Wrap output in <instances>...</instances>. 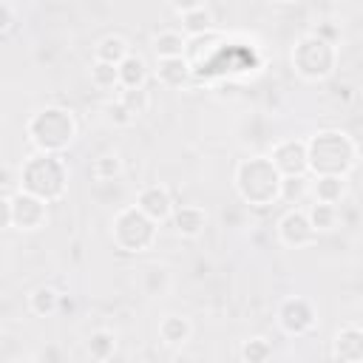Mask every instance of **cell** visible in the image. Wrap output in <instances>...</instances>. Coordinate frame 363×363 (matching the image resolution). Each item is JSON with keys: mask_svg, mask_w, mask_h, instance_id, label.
I'll return each instance as SVG.
<instances>
[{"mask_svg": "<svg viewBox=\"0 0 363 363\" xmlns=\"http://www.w3.org/2000/svg\"><path fill=\"white\" fill-rule=\"evenodd\" d=\"M357 159H360L357 142L346 130L326 128L306 139V167L312 176L349 179V173L357 167Z\"/></svg>", "mask_w": 363, "mask_h": 363, "instance_id": "cell-1", "label": "cell"}, {"mask_svg": "<svg viewBox=\"0 0 363 363\" xmlns=\"http://www.w3.org/2000/svg\"><path fill=\"white\" fill-rule=\"evenodd\" d=\"M68 179H71V173H68V164L62 156L37 153V150L31 156H26L17 170L20 190L45 204H54L68 193Z\"/></svg>", "mask_w": 363, "mask_h": 363, "instance_id": "cell-2", "label": "cell"}, {"mask_svg": "<svg viewBox=\"0 0 363 363\" xmlns=\"http://www.w3.org/2000/svg\"><path fill=\"white\" fill-rule=\"evenodd\" d=\"M26 139L37 153H54L62 156L77 139V119L62 105H45L34 111L26 122Z\"/></svg>", "mask_w": 363, "mask_h": 363, "instance_id": "cell-3", "label": "cell"}, {"mask_svg": "<svg viewBox=\"0 0 363 363\" xmlns=\"http://www.w3.org/2000/svg\"><path fill=\"white\" fill-rule=\"evenodd\" d=\"M233 187L244 204L269 207L281 199V173L272 167L269 156H250L235 164Z\"/></svg>", "mask_w": 363, "mask_h": 363, "instance_id": "cell-4", "label": "cell"}, {"mask_svg": "<svg viewBox=\"0 0 363 363\" xmlns=\"http://www.w3.org/2000/svg\"><path fill=\"white\" fill-rule=\"evenodd\" d=\"M337 57H340L337 45H329V43H323V40H318V37H312L306 31L303 37L295 40V45L289 51V65H292L298 79L323 82V79H329L335 74Z\"/></svg>", "mask_w": 363, "mask_h": 363, "instance_id": "cell-5", "label": "cell"}, {"mask_svg": "<svg viewBox=\"0 0 363 363\" xmlns=\"http://www.w3.org/2000/svg\"><path fill=\"white\" fill-rule=\"evenodd\" d=\"M156 238H159V224H153L147 216H142L133 204H125V207H119L113 213V218H111V241H113L116 250L139 255V252L153 250Z\"/></svg>", "mask_w": 363, "mask_h": 363, "instance_id": "cell-6", "label": "cell"}, {"mask_svg": "<svg viewBox=\"0 0 363 363\" xmlns=\"http://www.w3.org/2000/svg\"><path fill=\"white\" fill-rule=\"evenodd\" d=\"M275 320H278V326H281L284 335H289V337H303V335H309V332L318 326V309H315V303H312L309 298H303V295H289V298H284V301L278 303Z\"/></svg>", "mask_w": 363, "mask_h": 363, "instance_id": "cell-7", "label": "cell"}, {"mask_svg": "<svg viewBox=\"0 0 363 363\" xmlns=\"http://www.w3.org/2000/svg\"><path fill=\"white\" fill-rule=\"evenodd\" d=\"M269 162L281 173V179H303L309 173V167H306V139L286 136V139L275 142L272 150H269Z\"/></svg>", "mask_w": 363, "mask_h": 363, "instance_id": "cell-8", "label": "cell"}, {"mask_svg": "<svg viewBox=\"0 0 363 363\" xmlns=\"http://www.w3.org/2000/svg\"><path fill=\"white\" fill-rule=\"evenodd\" d=\"M278 241L286 250H303L318 241V233L312 230L303 207H292L278 218Z\"/></svg>", "mask_w": 363, "mask_h": 363, "instance_id": "cell-9", "label": "cell"}, {"mask_svg": "<svg viewBox=\"0 0 363 363\" xmlns=\"http://www.w3.org/2000/svg\"><path fill=\"white\" fill-rule=\"evenodd\" d=\"M48 221V204L17 190L11 193V227L14 230H23V233H34V230H43Z\"/></svg>", "mask_w": 363, "mask_h": 363, "instance_id": "cell-10", "label": "cell"}, {"mask_svg": "<svg viewBox=\"0 0 363 363\" xmlns=\"http://www.w3.org/2000/svg\"><path fill=\"white\" fill-rule=\"evenodd\" d=\"M142 216H147L153 224H164L170 221L176 204H173V196L164 184H145L139 193H136V204H133Z\"/></svg>", "mask_w": 363, "mask_h": 363, "instance_id": "cell-11", "label": "cell"}, {"mask_svg": "<svg viewBox=\"0 0 363 363\" xmlns=\"http://www.w3.org/2000/svg\"><path fill=\"white\" fill-rule=\"evenodd\" d=\"M179 20H182V34L184 37H201V34H210L213 31V9L201 0H193V3H173L170 6Z\"/></svg>", "mask_w": 363, "mask_h": 363, "instance_id": "cell-12", "label": "cell"}, {"mask_svg": "<svg viewBox=\"0 0 363 363\" xmlns=\"http://www.w3.org/2000/svg\"><path fill=\"white\" fill-rule=\"evenodd\" d=\"M332 360L335 363H363V329L349 320L332 337Z\"/></svg>", "mask_w": 363, "mask_h": 363, "instance_id": "cell-13", "label": "cell"}, {"mask_svg": "<svg viewBox=\"0 0 363 363\" xmlns=\"http://www.w3.org/2000/svg\"><path fill=\"white\" fill-rule=\"evenodd\" d=\"M207 221H210V216L201 204H182L170 216V224H173L176 235H182V238H199L207 230Z\"/></svg>", "mask_w": 363, "mask_h": 363, "instance_id": "cell-14", "label": "cell"}, {"mask_svg": "<svg viewBox=\"0 0 363 363\" xmlns=\"http://www.w3.org/2000/svg\"><path fill=\"white\" fill-rule=\"evenodd\" d=\"M349 193V182L343 176H315V182H309V196L318 204H332L337 207Z\"/></svg>", "mask_w": 363, "mask_h": 363, "instance_id": "cell-15", "label": "cell"}, {"mask_svg": "<svg viewBox=\"0 0 363 363\" xmlns=\"http://www.w3.org/2000/svg\"><path fill=\"white\" fill-rule=\"evenodd\" d=\"M193 77V65L184 57H170V60H156V79L164 88H184Z\"/></svg>", "mask_w": 363, "mask_h": 363, "instance_id": "cell-16", "label": "cell"}, {"mask_svg": "<svg viewBox=\"0 0 363 363\" xmlns=\"http://www.w3.org/2000/svg\"><path fill=\"white\" fill-rule=\"evenodd\" d=\"M116 77H119V88L122 91H136V88H145L147 82V62L142 54L130 51L119 65H116Z\"/></svg>", "mask_w": 363, "mask_h": 363, "instance_id": "cell-17", "label": "cell"}, {"mask_svg": "<svg viewBox=\"0 0 363 363\" xmlns=\"http://www.w3.org/2000/svg\"><path fill=\"white\" fill-rule=\"evenodd\" d=\"M190 337H193V323H190V318H184V315H164V318L159 320V340H162L164 346L179 349V346H184Z\"/></svg>", "mask_w": 363, "mask_h": 363, "instance_id": "cell-18", "label": "cell"}, {"mask_svg": "<svg viewBox=\"0 0 363 363\" xmlns=\"http://www.w3.org/2000/svg\"><path fill=\"white\" fill-rule=\"evenodd\" d=\"M128 54H130V43H128L122 34H105V37L94 45V60H96V62L119 65Z\"/></svg>", "mask_w": 363, "mask_h": 363, "instance_id": "cell-19", "label": "cell"}, {"mask_svg": "<svg viewBox=\"0 0 363 363\" xmlns=\"http://www.w3.org/2000/svg\"><path fill=\"white\" fill-rule=\"evenodd\" d=\"M187 48V37L176 28H164L153 37V54L156 60H170V57H184Z\"/></svg>", "mask_w": 363, "mask_h": 363, "instance_id": "cell-20", "label": "cell"}, {"mask_svg": "<svg viewBox=\"0 0 363 363\" xmlns=\"http://www.w3.org/2000/svg\"><path fill=\"white\" fill-rule=\"evenodd\" d=\"M60 298H62V295H60L54 286L40 284V286H34L31 295H28V309H31V315H37V318H51V315L60 309Z\"/></svg>", "mask_w": 363, "mask_h": 363, "instance_id": "cell-21", "label": "cell"}, {"mask_svg": "<svg viewBox=\"0 0 363 363\" xmlns=\"http://www.w3.org/2000/svg\"><path fill=\"white\" fill-rule=\"evenodd\" d=\"M116 332H111V329H94L91 335H88V343H85V349H88V357L91 360H96V363H105V360H111L113 354H116Z\"/></svg>", "mask_w": 363, "mask_h": 363, "instance_id": "cell-22", "label": "cell"}, {"mask_svg": "<svg viewBox=\"0 0 363 363\" xmlns=\"http://www.w3.org/2000/svg\"><path fill=\"white\" fill-rule=\"evenodd\" d=\"M238 352H241V363H272V357H275V349L264 335L247 337Z\"/></svg>", "mask_w": 363, "mask_h": 363, "instance_id": "cell-23", "label": "cell"}, {"mask_svg": "<svg viewBox=\"0 0 363 363\" xmlns=\"http://www.w3.org/2000/svg\"><path fill=\"white\" fill-rule=\"evenodd\" d=\"M170 272L164 269V267H147L145 272H142V292L147 295V298H162V295H167V289H170Z\"/></svg>", "mask_w": 363, "mask_h": 363, "instance_id": "cell-24", "label": "cell"}, {"mask_svg": "<svg viewBox=\"0 0 363 363\" xmlns=\"http://www.w3.org/2000/svg\"><path fill=\"white\" fill-rule=\"evenodd\" d=\"M122 170H125V164H122L119 153H102L91 164V173H94L96 182H116L122 176Z\"/></svg>", "mask_w": 363, "mask_h": 363, "instance_id": "cell-25", "label": "cell"}, {"mask_svg": "<svg viewBox=\"0 0 363 363\" xmlns=\"http://www.w3.org/2000/svg\"><path fill=\"white\" fill-rule=\"evenodd\" d=\"M306 218H309V224H312L315 233H326V230H335V227H337L340 213H337V207H332V204H318V201H315V204L306 210Z\"/></svg>", "mask_w": 363, "mask_h": 363, "instance_id": "cell-26", "label": "cell"}, {"mask_svg": "<svg viewBox=\"0 0 363 363\" xmlns=\"http://www.w3.org/2000/svg\"><path fill=\"white\" fill-rule=\"evenodd\" d=\"M91 85L99 88V91H113L119 88V77H116V65H108V62H91Z\"/></svg>", "mask_w": 363, "mask_h": 363, "instance_id": "cell-27", "label": "cell"}, {"mask_svg": "<svg viewBox=\"0 0 363 363\" xmlns=\"http://www.w3.org/2000/svg\"><path fill=\"white\" fill-rule=\"evenodd\" d=\"M130 113H133V119H139L142 113H147V108H150V94L145 91V88H136V91H122L119 96H116Z\"/></svg>", "mask_w": 363, "mask_h": 363, "instance_id": "cell-28", "label": "cell"}, {"mask_svg": "<svg viewBox=\"0 0 363 363\" xmlns=\"http://www.w3.org/2000/svg\"><path fill=\"white\" fill-rule=\"evenodd\" d=\"M309 196V182L306 176L303 179H281V199L278 201H292V204H301V199Z\"/></svg>", "mask_w": 363, "mask_h": 363, "instance_id": "cell-29", "label": "cell"}, {"mask_svg": "<svg viewBox=\"0 0 363 363\" xmlns=\"http://www.w3.org/2000/svg\"><path fill=\"white\" fill-rule=\"evenodd\" d=\"M105 119L111 122V125H116V128H128V125H133L136 119H133V113L119 102V99H113V102H105Z\"/></svg>", "mask_w": 363, "mask_h": 363, "instance_id": "cell-30", "label": "cell"}, {"mask_svg": "<svg viewBox=\"0 0 363 363\" xmlns=\"http://www.w3.org/2000/svg\"><path fill=\"white\" fill-rule=\"evenodd\" d=\"M309 34H312V37H318V40H323V43H329V45H337V43H340V37H343L340 26H337V23H332V20H320L318 26H312V28H309Z\"/></svg>", "mask_w": 363, "mask_h": 363, "instance_id": "cell-31", "label": "cell"}, {"mask_svg": "<svg viewBox=\"0 0 363 363\" xmlns=\"http://www.w3.org/2000/svg\"><path fill=\"white\" fill-rule=\"evenodd\" d=\"M11 23H14V6L0 0V34H6L11 28Z\"/></svg>", "mask_w": 363, "mask_h": 363, "instance_id": "cell-32", "label": "cell"}, {"mask_svg": "<svg viewBox=\"0 0 363 363\" xmlns=\"http://www.w3.org/2000/svg\"><path fill=\"white\" fill-rule=\"evenodd\" d=\"M0 230H11V196H0Z\"/></svg>", "mask_w": 363, "mask_h": 363, "instance_id": "cell-33", "label": "cell"}, {"mask_svg": "<svg viewBox=\"0 0 363 363\" xmlns=\"http://www.w3.org/2000/svg\"><path fill=\"white\" fill-rule=\"evenodd\" d=\"M40 363H62V354H60V349L57 346H45L43 352H40V357H37Z\"/></svg>", "mask_w": 363, "mask_h": 363, "instance_id": "cell-34", "label": "cell"}, {"mask_svg": "<svg viewBox=\"0 0 363 363\" xmlns=\"http://www.w3.org/2000/svg\"><path fill=\"white\" fill-rule=\"evenodd\" d=\"M17 363H40V360H37V357H20Z\"/></svg>", "mask_w": 363, "mask_h": 363, "instance_id": "cell-35", "label": "cell"}]
</instances>
